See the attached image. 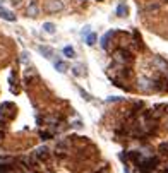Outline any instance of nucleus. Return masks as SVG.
Returning a JSON list of instances; mask_svg holds the SVG:
<instances>
[{"mask_svg":"<svg viewBox=\"0 0 168 173\" xmlns=\"http://www.w3.org/2000/svg\"><path fill=\"white\" fill-rule=\"evenodd\" d=\"M43 29H45V33H48V35H55L57 33V28L53 22H45L43 24Z\"/></svg>","mask_w":168,"mask_h":173,"instance_id":"6","label":"nucleus"},{"mask_svg":"<svg viewBox=\"0 0 168 173\" xmlns=\"http://www.w3.org/2000/svg\"><path fill=\"white\" fill-rule=\"evenodd\" d=\"M81 69H83L81 65L72 67V74H74V76H86V70H81Z\"/></svg>","mask_w":168,"mask_h":173,"instance_id":"12","label":"nucleus"},{"mask_svg":"<svg viewBox=\"0 0 168 173\" xmlns=\"http://www.w3.org/2000/svg\"><path fill=\"white\" fill-rule=\"evenodd\" d=\"M55 69L58 70L60 74H63V72H67V69H69V67H67V63H65V62H62V60H57V62H55Z\"/></svg>","mask_w":168,"mask_h":173,"instance_id":"7","label":"nucleus"},{"mask_svg":"<svg viewBox=\"0 0 168 173\" xmlns=\"http://www.w3.org/2000/svg\"><path fill=\"white\" fill-rule=\"evenodd\" d=\"M63 55L67 57V58H74L76 57V50L72 48V46H65L63 48Z\"/></svg>","mask_w":168,"mask_h":173,"instance_id":"10","label":"nucleus"},{"mask_svg":"<svg viewBox=\"0 0 168 173\" xmlns=\"http://www.w3.org/2000/svg\"><path fill=\"white\" fill-rule=\"evenodd\" d=\"M62 9H63L62 0H46V4H45V10H46V12H52V14L60 12Z\"/></svg>","mask_w":168,"mask_h":173,"instance_id":"2","label":"nucleus"},{"mask_svg":"<svg viewBox=\"0 0 168 173\" xmlns=\"http://www.w3.org/2000/svg\"><path fill=\"white\" fill-rule=\"evenodd\" d=\"M74 127H76V129H81V127H83L81 120H76V122H74Z\"/></svg>","mask_w":168,"mask_h":173,"instance_id":"17","label":"nucleus"},{"mask_svg":"<svg viewBox=\"0 0 168 173\" xmlns=\"http://www.w3.org/2000/svg\"><path fill=\"white\" fill-rule=\"evenodd\" d=\"M0 17L5 19V21H10V22L15 21V14H12L10 10H7V9H4V7H0Z\"/></svg>","mask_w":168,"mask_h":173,"instance_id":"3","label":"nucleus"},{"mask_svg":"<svg viewBox=\"0 0 168 173\" xmlns=\"http://www.w3.org/2000/svg\"><path fill=\"white\" fill-rule=\"evenodd\" d=\"M83 35H89V26H86V28L83 29Z\"/></svg>","mask_w":168,"mask_h":173,"instance_id":"18","label":"nucleus"},{"mask_svg":"<svg viewBox=\"0 0 168 173\" xmlns=\"http://www.w3.org/2000/svg\"><path fill=\"white\" fill-rule=\"evenodd\" d=\"M28 60H29V53H28V52H22V53H21V62L26 63Z\"/></svg>","mask_w":168,"mask_h":173,"instance_id":"15","label":"nucleus"},{"mask_svg":"<svg viewBox=\"0 0 168 173\" xmlns=\"http://www.w3.org/2000/svg\"><path fill=\"white\" fill-rule=\"evenodd\" d=\"M112 35H113L112 31H108V33L103 36V40H101V46H103V48H106V46H108V40H110V36H112Z\"/></svg>","mask_w":168,"mask_h":173,"instance_id":"13","label":"nucleus"},{"mask_svg":"<svg viewBox=\"0 0 168 173\" xmlns=\"http://www.w3.org/2000/svg\"><path fill=\"white\" fill-rule=\"evenodd\" d=\"M117 15H119V17H125L127 15V5L125 4H119V7H117Z\"/></svg>","mask_w":168,"mask_h":173,"instance_id":"9","label":"nucleus"},{"mask_svg":"<svg viewBox=\"0 0 168 173\" xmlns=\"http://www.w3.org/2000/svg\"><path fill=\"white\" fill-rule=\"evenodd\" d=\"M38 12H40L38 5H36L35 2H31L29 7H28V15H29V17H38Z\"/></svg>","mask_w":168,"mask_h":173,"instance_id":"4","label":"nucleus"},{"mask_svg":"<svg viewBox=\"0 0 168 173\" xmlns=\"http://www.w3.org/2000/svg\"><path fill=\"white\" fill-rule=\"evenodd\" d=\"M38 50H40V53H43L45 58H52L53 57V50L50 46H38Z\"/></svg>","mask_w":168,"mask_h":173,"instance_id":"5","label":"nucleus"},{"mask_svg":"<svg viewBox=\"0 0 168 173\" xmlns=\"http://www.w3.org/2000/svg\"><path fill=\"white\" fill-rule=\"evenodd\" d=\"M79 93H81V96H83L84 99H86V101H91V99H93V98L89 96V94H88V93H86L84 89H81V88H79Z\"/></svg>","mask_w":168,"mask_h":173,"instance_id":"14","label":"nucleus"},{"mask_svg":"<svg viewBox=\"0 0 168 173\" xmlns=\"http://www.w3.org/2000/svg\"><path fill=\"white\" fill-rule=\"evenodd\" d=\"M94 43H96V35H94V33H89L88 38H86V45H88V46H93Z\"/></svg>","mask_w":168,"mask_h":173,"instance_id":"11","label":"nucleus"},{"mask_svg":"<svg viewBox=\"0 0 168 173\" xmlns=\"http://www.w3.org/2000/svg\"><path fill=\"white\" fill-rule=\"evenodd\" d=\"M160 152H161V154H168V144H163V146H161V147H160Z\"/></svg>","mask_w":168,"mask_h":173,"instance_id":"16","label":"nucleus"},{"mask_svg":"<svg viewBox=\"0 0 168 173\" xmlns=\"http://www.w3.org/2000/svg\"><path fill=\"white\" fill-rule=\"evenodd\" d=\"M137 166H139L141 173H149V172H153L154 168L158 166V158L142 159V161H139V163H137Z\"/></svg>","mask_w":168,"mask_h":173,"instance_id":"1","label":"nucleus"},{"mask_svg":"<svg viewBox=\"0 0 168 173\" xmlns=\"http://www.w3.org/2000/svg\"><path fill=\"white\" fill-rule=\"evenodd\" d=\"M36 156L40 159H46L48 158V149H46V147H38V149H36Z\"/></svg>","mask_w":168,"mask_h":173,"instance_id":"8","label":"nucleus"},{"mask_svg":"<svg viewBox=\"0 0 168 173\" xmlns=\"http://www.w3.org/2000/svg\"><path fill=\"white\" fill-rule=\"evenodd\" d=\"M165 173H168V168H167V172H165Z\"/></svg>","mask_w":168,"mask_h":173,"instance_id":"19","label":"nucleus"}]
</instances>
